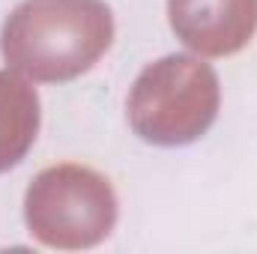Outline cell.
I'll return each mask as SVG.
<instances>
[{"label": "cell", "instance_id": "5", "mask_svg": "<svg viewBox=\"0 0 257 254\" xmlns=\"http://www.w3.org/2000/svg\"><path fill=\"white\" fill-rule=\"evenodd\" d=\"M42 123L36 90L12 69H0V174L15 168L33 147Z\"/></svg>", "mask_w": 257, "mask_h": 254}, {"label": "cell", "instance_id": "1", "mask_svg": "<svg viewBox=\"0 0 257 254\" xmlns=\"http://www.w3.org/2000/svg\"><path fill=\"white\" fill-rule=\"evenodd\" d=\"M111 42L114 15L105 0H24L0 33L9 69L42 84L90 72Z\"/></svg>", "mask_w": 257, "mask_h": 254}, {"label": "cell", "instance_id": "3", "mask_svg": "<svg viewBox=\"0 0 257 254\" xmlns=\"http://www.w3.org/2000/svg\"><path fill=\"white\" fill-rule=\"evenodd\" d=\"M24 221L48 248H93L117 224V194L105 174L63 162L39 171L24 194Z\"/></svg>", "mask_w": 257, "mask_h": 254}, {"label": "cell", "instance_id": "2", "mask_svg": "<svg viewBox=\"0 0 257 254\" xmlns=\"http://www.w3.org/2000/svg\"><path fill=\"white\" fill-rule=\"evenodd\" d=\"M221 87L209 63L194 54H168L132 84L126 114L132 132L156 147H183L206 135L218 117Z\"/></svg>", "mask_w": 257, "mask_h": 254}, {"label": "cell", "instance_id": "4", "mask_svg": "<svg viewBox=\"0 0 257 254\" xmlns=\"http://www.w3.org/2000/svg\"><path fill=\"white\" fill-rule=\"evenodd\" d=\"M168 18L183 45L203 57L242 51L257 33V0H168Z\"/></svg>", "mask_w": 257, "mask_h": 254}]
</instances>
